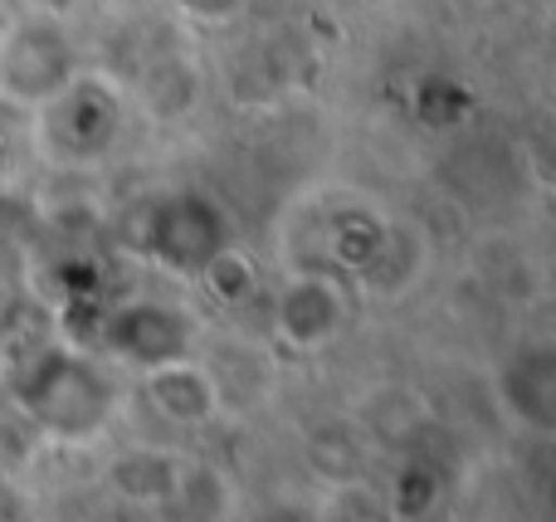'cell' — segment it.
I'll list each match as a JSON object with an SVG mask.
<instances>
[{"mask_svg": "<svg viewBox=\"0 0 556 522\" xmlns=\"http://www.w3.org/2000/svg\"><path fill=\"white\" fill-rule=\"evenodd\" d=\"M74 78V44L54 20H20L15 29H5V39H0V93H10L15 103L45 107Z\"/></svg>", "mask_w": 556, "mask_h": 522, "instance_id": "2", "label": "cell"}, {"mask_svg": "<svg viewBox=\"0 0 556 522\" xmlns=\"http://www.w3.org/2000/svg\"><path fill=\"white\" fill-rule=\"evenodd\" d=\"M117 98L98 78H74L39 107V137L54 162H98L117 137Z\"/></svg>", "mask_w": 556, "mask_h": 522, "instance_id": "1", "label": "cell"}, {"mask_svg": "<svg viewBox=\"0 0 556 522\" xmlns=\"http://www.w3.org/2000/svg\"><path fill=\"white\" fill-rule=\"evenodd\" d=\"M230 244V225H225L220 205L205 201L195 191H176L147 220V250L176 273H205L225 259Z\"/></svg>", "mask_w": 556, "mask_h": 522, "instance_id": "3", "label": "cell"}, {"mask_svg": "<svg viewBox=\"0 0 556 522\" xmlns=\"http://www.w3.org/2000/svg\"><path fill=\"white\" fill-rule=\"evenodd\" d=\"M176 5H181L186 15H195V20H230L244 0H176Z\"/></svg>", "mask_w": 556, "mask_h": 522, "instance_id": "4", "label": "cell"}]
</instances>
